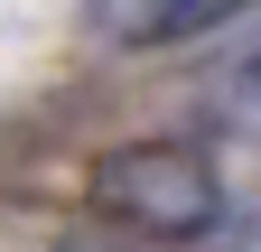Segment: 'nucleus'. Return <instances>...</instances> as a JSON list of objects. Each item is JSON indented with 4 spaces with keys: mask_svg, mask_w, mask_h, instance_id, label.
Instances as JSON below:
<instances>
[{
    "mask_svg": "<svg viewBox=\"0 0 261 252\" xmlns=\"http://www.w3.org/2000/svg\"><path fill=\"white\" fill-rule=\"evenodd\" d=\"M233 112H243V121H261V47L233 66Z\"/></svg>",
    "mask_w": 261,
    "mask_h": 252,
    "instance_id": "7ed1b4c3",
    "label": "nucleus"
},
{
    "mask_svg": "<svg viewBox=\"0 0 261 252\" xmlns=\"http://www.w3.org/2000/svg\"><path fill=\"white\" fill-rule=\"evenodd\" d=\"M93 196H103V215H121L130 234H159V243H187L224 215V187L187 140H130L121 159H103Z\"/></svg>",
    "mask_w": 261,
    "mask_h": 252,
    "instance_id": "f257e3e1",
    "label": "nucleus"
},
{
    "mask_svg": "<svg viewBox=\"0 0 261 252\" xmlns=\"http://www.w3.org/2000/svg\"><path fill=\"white\" fill-rule=\"evenodd\" d=\"M252 0H84V19L103 28L112 47H177V38H205Z\"/></svg>",
    "mask_w": 261,
    "mask_h": 252,
    "instance_id": "f03ea898",
    "label": "nucleus"
}]
</instances>
